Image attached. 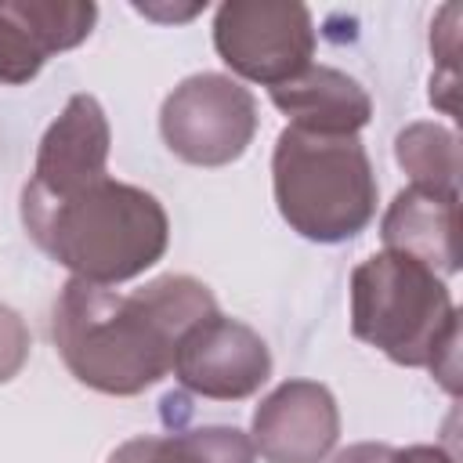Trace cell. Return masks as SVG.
<instances>
[{
	"label": "cell",
	"mask_w": 463,
	"mask_h": 463,
	"mask_svg": "<svg viewBox=\"0 0 463 463\" xmlns=\"http://www.w3.org/2000/svg\"><path fill=\"white\" fill-rule=\"evenodd\" d=\"M94 7L87 4H0V76L25 80L40 69L47 51L69 47L90 33Z\"/></svg>",
	"instance_id": "2"
},
{
	"label": "cell",
	"mask_w": 463,
	"mask_h": 463,
	"mask_svg": "<svg viewBox=\"0 0 463 463\" xmlns=\"http://www.w3.org/2000/svg\"><path fill=\"white\" fill-rule=\"evenodd\" d=\"M224 61L253 80L279 83L307 61V11L286 4H228L217 18Z\"/></svg>",
	"instance_id": "1"
}]
</instances>
